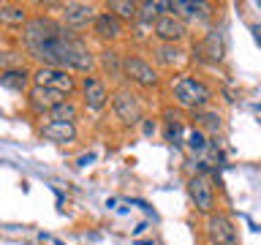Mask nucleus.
<instances>
[{
    "label": "nucleus",
    "mask_w": 261,
    "mask_h": 245,
    "mask_svg": "<svg viewBox=\"0 0 261 245\" xmlns=\"http://www.w3.org/2000/svg\"><path fill=\"white\" fill-rule=\"evenodd\" d=\"M185 22L179 19V16H161L158 22H155V36H158L163 44H177L179 38H185Z\"/></svg>",
    "instance_id": "nucleus-9"
},
{
    "label": "nucleus",
    "mask_w": 261,
    "mask_h": 245,
    "mask_svg": "<svg viewBox=\"0 0 261 245\" xmlns=\"http://www.w3.org/2000/svg\"><path fill=\"white\" fill-rule=\"evenodd\" d=\"M207 3H185V0H174V3H169V11H174L179 16H188V19H196V16H207Z\"/></svg>",
    "instance_id": "nucleus-15"
},
{
    "label": "nucleus",
    "mask_w": 261,
    "mask_h": 245,
    "mask_svg": "<svg viewBox=\"0 0 261 245\" xmlns=\"http://www.w3.org/2000/svg\"><path fill=\"white\" fill-rule=\"evenodd\" d=\"M250 30H253V36H256V41L261 44V24H250Z\"/></svg>",
    "instance_id": "nucleus-25"
},
{
    "label": "nucleus",
    "mask_w": 261,
    "mask_h": 245,
    "mask_svg": "<svg viewBox=\"0 0 261 245\" xmlns=\"http://www.w3.org/2000/svg\"><path fill=\"white\" fill-rule=\"evenodd\" d=\"M82 90H85V104H87V109H103L106 101H109V93H106V87H103V82L101 79H95V77H85V85H82Z\"/></svg>",
    "instance_id": "nucleus-10"
},
{
    "label": "nucleus",
    "mask_w": 261,
    "mask_h": 245,
    "mask_svg": "<svg viewBox=\"0 0 261 245\" xmlns=\"http://www.w3.org/2000/svg\"><path fill=\"white\" fill-rule=\"evenodd\" d=\"M188 193H191V202L196 204V210L204 212V215H212V207H215V191H212L207 177L193 175L191 180H188Z\"/></svg>",
    "instance_id": "nucleus-4"
},
{
    "label": "nucleus",
    "mask_w": 261,
    "mask_h": 245,
    "mask_svg": "<svg viewBox=\"0 0 261 245\" xmlns=\"http://www.w3.org/2000/svg\"><path fill=\"white\" fill-rule=\"evenodd\" d=\"M139 8H142V16H144V22H152V19H155V16H158L161 11H166V8H169V3H142Z\"/></svg>",
    "instance_id": "nucleus-22"
},
{
    "label": "nucleus",
    "mask_w": 261,
    "mask_h": 245,
    "mask_svg": "<svg viewBox=\"0 0 261 245\" xmlns=\"http://www.w3.org/2000/svg\"><path fill=\"white\" fill-rule=\"evenodd\" d=\"M114 112H117V117L125 122V126H136V122H142V106H139L136 95H130L128 90H120L117 95H114Z\"/></svg>",
    "instance_id": "nucleus-7"
},
{
    "label": "nucleus",
    "mask_w": 261,
    "mask_h": 245,
    "mask_svg": "<svg viewBox=\"0 0 261 245\" xmlns=\"http://www.w3.org/2000/svg\"><path fill=\"white\" fill-rule=\"evenodd\" d=\"M199 52H207L210 60H220L223 57V38H220V33L218 30H212L207 38L199 44Z\"/></svg>",
    "instance_id": "nucleus-16"
},
{
    "label": "nucleus",
    "mask_w": 261,
    "mask_h": 245,
    "mask_svg": "<svg viewBox=\"0 0 261 245\" xmlns=\"http://www.w3.org/2000/svg\"><path fill=\"white\" fill-rule=\"evenodd\" d=\"M0 85L8 90H16V93H24L30 85V74L24 68H6L0 71Z\"/></svg>",
    "instance_id": "nucleus-14"
},
{
    "label": "nucleus",
    "mask_w": 261,
    "mask_h": 245,
    "mask_svg": "<svg viewBox=\"0 0 261 245\" xmlns=\"http://www.w3.org/2000/svg\"><path fill=\"white\" fill-rule=\"evenodd\" d=\"M122 74H125L130 82L142 85V87H155L158 85V74H155L152 65L144 63L142 57H125V60H122Z\"/></svg>",
    "instance_id": "nucleus-6"
},
{
    "label": "nucleus",
    "mask_w": 261,
    "mask_h": 245,
    "mask_svg": "<svg viewBox=\"0 0 261 245\" xmlns=\"http://www.w3.org/2000/svg\"><path fill=\"white\" fill-rule=\"evenodd\" d=\"M49 114H52V120H55V122H73V120H76V106H73L68 98H65V101H63V104H57Z\"/></svg>",
    "instance_id": "nucleus-18"
},
{
    "label": "nucleus",
    "mask_w": 261,
    "mask_h": 245,
    "mask_svg": "<svg viewBox=\"0 0 261 245\" xmlns=\"http://www.w3.org/2000/svg\"><path fill=\"white\" fill-rule=\"evenodd\" d=\"M41 136L46 139V142H57V144H68L76 139V128H73V122H55L49 120L44 128H41Z\"/></svg>",
    "instance_id": "nucleus-12"
},
{
    "label": "nucleus",
    "mask_w": 261,
    "mask_h": 245,
    "mask_svg": "<svg viewBox=\"0 0 261 245\" xmlns=\"http://www.w3.org/2000/svg\"><path fill=\"white\" fill-rule=\"evenodd\" d=\"M207 240L210 245H237V229L223 212H212L207 218Z\"/></svg>",
    "instance_id": "nucleus-5"
},
{
    "label": "nucleus",
    "mask_w": 261,
    "mask_h": 245,
    "mask_svg": "<svg viewBox=\"0 0 261 245\" xmlns=\"http://www.w3.org/2000/svg\"><path fill=\"white\" fill-rule=\"evenodd\" d=\"M179 134H182V122H169V128H166V139H169V142H177Z\"/></svg>",
    "instance_id": "nucleus-24"
},
{
    "label": "nucleus",
    "mask_w": 261,
    "mask_h": 245,
    "mask_svg": "<svg viewBox=\"0 0 261 245\" xmlns=\"http://www.w3.org/2000/svg\"><path fill=\"white\" fill-rule=\"evenodd\" d=\"M136 245H152V240H136Z\"/></svg>",
    "instance_id": "nucleus-28"
},
{
    "label": "nucleus",
    "mask_w": 261,
    "mask_h": 245,
    "mask_svg": "<svg viewBox=\"0 0 261 245\" xmlns=\"http://www.w3.org/2000/svg\"><path fill=\"white\" fill-rule=\"evenodd\" d=\"M144 134H147V136L155 134V122H144Z\"/></svg>",
    "instance_id": "nucleus-26"
},
{
    "label": "nucleus",
    "mask_w": 261,
    "mask_h": 245,
    "mask_svg": "<svg viewBox=\"0 0 261 245\" xmlns=\"http://www.w3.org/2000/svg\"><path fill=\"white\" fill-rule=\"evenodd\" d=\"M24 46L30 49L36 60H44L49 68H93V55L85 41L46 16H36L24 24Z\"/></svg>",
    "instance_id": "nucleus-1"
},
{
    "label": "nucleus",
    "mask_w": 261,
    "mask_h": 245,
    "mask_svg": "<svg viewBox=\"0 0 261 245\" xmlns=\"http://www.w3.org/2000/svg\"><path fill=\"white\" fill-rule=\"evenodd\" d=\"M63 16H65V24H73V28H82V24L98 19L93 3H68L65 11H63Z\"/></svg>",
    "instance_id": "nucleus-11"
},
{
    "label": "nucleus",
    "mask_w": 261,
    "mask_h": 245,
    "mask_svg": "<svg viewBox=\"0 0 261 245\" xmlns=\"http://www.w3.org/2000/svg\"><path fill=\"white\" fill-rule=\"evenodd\" d=\"M188 147H191L193 153H204V150H207V136H204L201 128H196V131L188 134Z\"/></svg>",
    "instance_id": "nucleus-21"
},
{
    "label": "nucleus",
    "mask_w": 261,
    "mask_h": 245,
    "mask_svg": "<svg viewBox=\"0 0 261 245\" xmlns=\"http://www.w3.org/2000/svg\"><path fill=\"white\" fill-rule=\"evenodd\" d=\"M93 158H95V155H93V153H90V155H82V158H79V163H82V166H87V163H90V161H93Z\"/></svg>",
    "instance_id": "nucleus-27"
},
{
    "label": "nucleus",
    "mask_w": 261,
    "mask_h": 245,
    "mask_svg": "<svg viewBox=\"0 0 261 245\" xmlns=\"http://www.w3.org/2000/svg\"><path fill=\"white\" fill-rule=\"evenodd\" d=\"M196 120H199L201 126H207L212 134H218V131H220V114H218V112H204V114H199Z\"/></svg>",
    "instance_id": "nucleus-23"
},
{
    "label": "nucleus",
    "mask_w": 261,
    "mask_h": 245,
    "mask_svg": "<svg viewBox=\"0 0 261 245\" xmlns=\"http://www.w3.org/2000/svg\"><path fill=\"white\" fill-rule=\"evenodd\" d=\"M179 49L174 46V44H163V46H158V60L163 63V65H171V63H177L179 60Z\"/></svg>",
    "instance_id": "nucleus-20"
},
{
    "label": "nucleus",
    "mask_w": 261,
    "mask_h": 245,
    "mask_svg": "<svg viewBox=\"0 0 261 245\" xmlns=\"http://www.w3.org/2000/svg\"><path fill=\"white\" fill-rule=\"evenodd\" d=\"M0 22L3 24H28V14L22 6H0Z\"/></svg>",
    "instance_id": "nucleus-17"
},
{
    "label": "nucleus",
    "mask_w": 261,
    "mask_h": 245,
    "mask_svg": "<svg viewBox=\"0 0 261 245\" xmlns=\"http://www.w3.org/2000/svg\"><path fill=\"white\" fill-rule=\"evenodd\" d=\"M136 3H128V0H112L109 3V11L114 16H120V19H134L136 16Z\"/></svg>",
    "instance_id": "nucleus-19"
},
{
    "label": "nucleus",
    "mask_w": 261,
    "mask_h": 245,
    "mask_svg": "<svg viewBox=\"0 0 261 245\" xmlns=\"http://www.w3.org/2000/svg\"><path fill=\"white\" fill-rule=\"evenodd\" d=\"M33 79H36V87H46V90H55V93H63V95H71L73 87H76V82L73 77L65 68H38L33 74Z\"/></svg>",
    "instance_id": "nucleus-3"
},
{
    "label": "nucleus",
    "mask_w": 261,
    "mask_h": 245,
    "mask_svg": "<svg viewBox=\"0 0 261 245\" xmlns=\"http://www.w3.org/2000/svg\"><path fill=\"white\" fill-rule=\"evenodd\" d=\"M93 28H95V33L101 38H120L122 36V19H120V16H114L112 11L98 14V19L93 22Z\"/></svg>",
    "instance_id": "nucleus-13"
},
{
    "label": "nucleus",
    "mask_w": 261,
    "mask_h": 245,
    "mask_svg": "<svg viewBox=\"0 0 261 245\" xmlns=\"http://www.w3.org/2000/svg\"><path fill=\"white\" fill-rule=\"evenodd\" d=\"M65 95L63 93H55V90H46V87H33L28 93V104L36 114H44V112H52L57 104H63Z\"/></svg>",
    "instance_id": "nucleus-8"
},
{
    "label": "nucleus",
    "mask_w": 261,
    "mask_h": 245,
    "mask_svg": "<svg viewBox=\"0 0 261 245\" xmlns=\"http://www.w3.org/2000/svg\"><path fill=\"white\" fill-rule=\"evenodd\" d=\"M174 98L179 106H185V109H193V112H201L204 106L210 104V87L204 85L201 79H193V77H179L174 82Z\"/></svg>",
    "instance_id": "nucleus-2"
}]
</instances>
